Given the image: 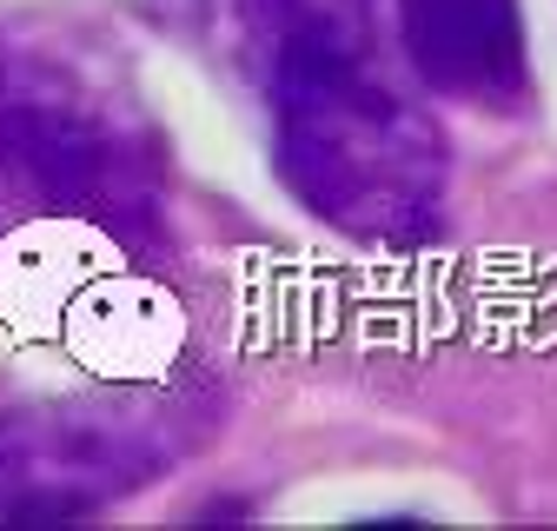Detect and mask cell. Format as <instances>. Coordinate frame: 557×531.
<instances>
[{"instance_id": "1", "label": "cell", "mask_w": 557, "mask_h": 531, "mask_svg": "<svg viewBox=\"0 0 557 531\" xmlns=\"http://www.w3.org/2000/svg\"><path fill=\"white\" fill-rule=\"evenodd\" d=\"M278 173L352 239L418 246L438 233L445 147L372 53V40H299L265 53Z\"/></svg>"}, {"instance_id": "2", "label": "cell", "mask_w": 557, "mask_h": 531, "mask_svg": "<svg viewBox=\"0 0 557 531\" xmlns=\"http://www.w3.org/2000/svg\"><path fill=\"white\" fill-rule=\"evenodd\" d=\"M0 173L113 239L160 226L166 153L120 66L60 27L0 34Z\"/></svg>"}, {"instance_id": "3", "label": "cell", "mask_w": 557, "mask_h": 531, "mask_svg": "<svg viewBox=\"0 0 557 531\" xmlns=\"http://www.w3.org/2000/svg\"><path fill=\"white\" fill-rule=\"evenodd\" d=\"M180 445L160 398H60L0 412V524H60L147 485Z\"/></svg>"}, {"instance_id": "4", "label": "cell", "mask_w": 557, "mask_h": 531, "mask_svg": "<svg viewBox=\"0 0 557 531\" xmlns=\"http://www.w3.org/2000/svg\"><path fill=\"white\" fill-rule=\"evenodd\" d=\"M398 34L432 94L484 113L524 107L531 60L518 0H398Z\"/></svg>"}, {"instance_id": "5", "label": "cell", "mask_w": 557, "mask_h": 531, "mask_svg": "<svg viewBox=\"0 0 557 531\" xmlns=\"http://www.w3.org/2000/svg\"><path fill=\"white\" fill-rule=\"evenodd\" d=\"M265 53L299 40H372V0H239Z\"/></svg>"}, {"instance_id": "6", "label": "cell", "mask_w": 557, "mask_h": 531, "mask_svg": "<svg viewBox=\"0 0 557 531\" xmlns=\"http://www.w3.org/2000/svg\"><path fill=\"white\" fill-rule=\"evenodd\" d=\"M0 233H8V173H0Z\"/></svg>"}]
</instances>
